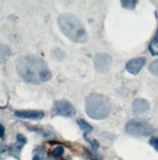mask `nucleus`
Here are the masks:
<instances>
[{
  "mask_svg": "<svg viewBox=\"0 0 158 160\" xmlns=\"http://www.w3.org/2000/svg\"><path fill=\"white\" fill-rule=\"evenodd\" d=\"M16 138L18 142V143L22 146H24L27 143V139L23 134H18L16 136Z\"/></svg>",
  "mask_w": 158,
  "mask_h": 160,
  "instance_id": "nucleus-19",
  "label": "nucleus"
},
{
  "mask_svg": "<svg viewBox=\"0 0 158 160\" xmlns=\"http://www.w3.org/2000/svg\"><path fill=\"white\" fill-rule=\"evenodd\" d=\"M16 68L20 78L31 84L39 85L52 77L46 62L35 56H20L16 60Z\"/></svg>",
  "mask_w": 158,
  "mask_h": 160,
  "instance_id": "nucleus-1",
  "label": "nucleus"
},
{
  "mask_svg": "<svg viewBox=\"0 0 158 160\" xmlns=\"http://www.w3.org/2000/svg\"><path fill=\"white\" fill-rule=\"evenodd\" d=\"M54 110L57 115L64 117H72L77 113V110L74 105L66 100H59L55 102Z\"/></svg>",
  "mask_w": 158,
  "mask_h": 160,
  "instance_id": "nucleus-6",
  "label": "nucleus"
},
{
  "mask_svg": "<svg viewBox=\"0 0 158 160\" xmlns=\"http://www.w3.org/2000/svg\"><path fill=\"white\" fill-rule=\"evenodd\" d=\"M14 115L19 118L31 120H41L45 117L42 110H18L14 112Z\"/></svg>",
  "mask_w": 158,
  "mask_h": 160,
  "instance_id": "nucleus-9",
  "label": "nucleus"
},
{
  "mask_svg": "<svg viewBox=\"0 0 158 160\" xmlns=\"http://www.w3.org/2000/svg\"><path fill=\"white\" fill-rule=\"evenodd\" d=\"M11 55L9 46L5 44L0 43V64L5 63Z\"/></svg>",
  "mask_w": 158,
  "mask_h": 160,
  "instance_id": "nucleus-10",
  "label": "nucleus"
},
{
  "mask_svg": "<svg viewBox=\"0 0 158 160\" xmlns=\"http://www.w3.org/2000/svg\"><path fill=\"white\" fill-rule=\"evenodd\" d=\"M111 56L106 52L97 54L93 58V65L97 72L101 73H106L109 72L112 65Z\"/></svg>",
  "mask_w": 158,
  "mask_h": 160,
  "instance_id": "nucleus-5",
  "label": "nucleus"
},
{
  "mask_svg": "<svg viewBox=\"0 0 158 160\" xmlns=\"http://www.w3.org/2000/svg\"><path fill=\"white\" fill-rule=\"evenodd\" d=\"M151 105L148 100L138 98L133 102L132 111L133 115L137 118H143L149 112Z\"/></svg>",
  "mask_w": 158,
  "mask_h": 160,
  "instance_id": "nucleus-7",
  "label": "nucleus"
},
{
  "mask_svg": "<svg viewBox=\"0 0 158 160\" xmlns=\"http://www.w3.org/2000/svg\"><path fill=\"white\" fill-rule=\"evenodd\" d=\"M149 143L158 153V137H152L150 139Z\"/></svg>",
  "mask_w": 158,
  "mask_h": 160,
  "instance_id": "nucleus-18",
  "label": "nucleus"
},
{
  "mask_svg": "<svg viewBox=\"0 0 158 160\" xmlns=\"http://www.w3.org/2000/svg\"><path fill=\"white\" fill-rule=\"evenodd\" d=\"M148 49L153 56H158V28L153 39L150 43Z\"/></svg>",
  "mask_w": 158,
  "mask_h": 160,
  "instance_id": "nucleus-12",
  "label": "nucleus"
},
{
  "mask_svg": "<svg viewBox=\"0 0 158 160\" xmlns=\"http://www.w3.org/2000/svg\"><path fill=\"white\" fill-rule=\"evenodd\" d=\"M4 132H5L4 128L3 127V125L0 124V138H3L4 137Z\"/></svg>",
  "mask_w": 158,
  "mask_h": 160,
  "instance_id": "nucleus-20",
  "label": "nucleus"
},
{
  "mask_svg": "<svg viewBox=\"0 0 158 160\" xmlns=\"http://www.w3.org/2000/svg\"><path fill=\"white\" fill-rule=\"evenodd\" d=\"M121 5L122 7L124 9H129V10H134L136 8V6L138 4V1H135V0H132V1H121Z\"/></svg>",
  "mask_w": 158,
  "mask_h": 160,
  "instance_id": "nucleus-14",
  "label": "nucleus"
},
{
  "mask_svg": "<svg viewBox=\"0 0 158 160\" xmlns=\"http://www.w3.org/2000/svg\"><path fill=\"white\" fill-rule=\"evenodd\" d=\"M32 160H40V158L39 155H36L34 157Z\"/></svg>",
  "mask_w": 158,
  "mask_h": 160,
  "instance_id": "nucleus-21",
  "label": "nucleus"
},
{
  "mask_svg": "<svg viewBox=\"0 0 158 160\" xmlns=\"http://www.w3.org/2000/svg\"><path fill=\"white\" fill-rule=\"evenodd\" d=\"M51 58L55 61L61 62L66 58V54L61 48H56L51 51Z\"/></svg>",
  "mask_w": 158,
  "mask_h": 160,
  "instance_id": "nucleus-11",
  "label": "nucleus"
},
{
  "mask_svg": "<svg viewBox=\"0 0 158 160\" xmlns=\"http://www.w3.org/2000/svg\"><path fill=\"white\" fill-rule=\"evenodd\" d=\"M111 107L108 98L101 94H90L85 99L86 113L93 120L106 119L109 115Z\"/></svg>",
  "mask_w": 158,
  "mask_h": 160,
  "instance_id": "nucleus-3",
  "label": "nucleus"
},
{
  "mask_svg": "<svg viewBox=\"0 0 158 160\" xmlns=\"http://www.w3.org/2000/svg\"><path fill=\"white\" fill-rule=\"evenodd\" d=\"M149 72L153 75L158 77V59L153 61L148 68Z\"/></svg>",
  "mask_w": 158,
  "mask_h": 160,
  "instance_id": "nucleus-15",
  "label": "nucleus"
},
{
  "mask_svg": "<svg viewBox=\"0 0 158 160\" xmlns=\"http://www.w3.org/2000/svg\"><path fill=\"white\" fill-rule=\"evenodd\" d=\"M64 152V149L62 146H59L56 147L52 152L53 155L55 157H61Z\"/></svg>",
  "mask_w": 158,
  "mask_h": 160,
  "instance_id": "nucleus-17",
  "label": "nucleus"
},
{
  "mask_svg": "<svg viewBox=\"0 0 158 160\" xmlns=\"http://www.w3.org/2000/svg\"><path fill=\"white\" fill-rule=\"evenodd\" d=\"M83 138L85 139L86 141H87L88 142H89L91 144L92 148L93 150H97L99 148V143L98 141L96 139H93V140H90L87 137V133H84L83 134Z\"/></svg>",
  "mask_w": 158,
  "mask_h": 160,
  "instance_id": "nucleus-16",
  "label": "nucleus"
},
{
  "mask_svg": "<svg viewBox=\"0 0 158 160\" xmlns=\"http://www.w3.org/2000/svg\"><path fill=\"white\" fill-rule=\"evenodd\" d=\"M146 61V58L144 57L132 59L127 62L125 65V68L129 73L134 75H137L142 69L143 67L145 65Z\"/></svg>",
  "mask_w": 158,
  "mask_h": 160,
  "instance_id": "nucleus-8",
  "label": "nucleus"
},
{
  "mask_svg": "<svg viewBox=\"0 0 158 160\" xmlns=\"http://www.w3.org/2000/svg\"><path fill=\"white\" fill-rule=\"evenodd\" d=\"M77 124L81 130L85 132V133L90 132L93 130V127L88 124L87 121L83 119H79L77 121Z\"/></svg>",
  "mask_w": 158,
  "mask_h": 160,
  "instance_id": "nucleus-13",
  "label": "nucleus"
},
{
  "mask_svg": "<svg viewBox=\"0 0 158 160\" xmlns=\"http://www.w3.org/2000/svg\"><path fill=\"white\" fill-rule=\"evenodd\" d=\"M61 32L74 42L84 43L87 41V32L78 17L70 13L59 15L57 19Z\"/></svg>",
  "mask_w": 158,
  "mask_h": 160,
  "instance_id": "nucleus-2",
  "label": "nucleus"
},
{
  "mask_svg": "<svg viewBox=\"0 0 158 160\" xmlns=\"http://www.w3.org/2000/svg\"><path fill=\"white\" fill-rule=\"evenodd\" d=\"M126 132L132 136L148 137L155 132L152 125L143 121L130 120L125 126Z\"/></svg>",
  "mask_w": 158,
  "mask_h": 160,
  "instance_id": "nucleus-4",
  "label": "nucleus"
}]
</instances>
